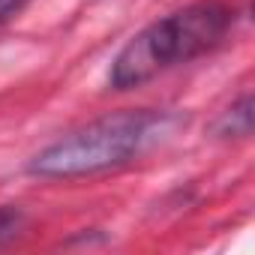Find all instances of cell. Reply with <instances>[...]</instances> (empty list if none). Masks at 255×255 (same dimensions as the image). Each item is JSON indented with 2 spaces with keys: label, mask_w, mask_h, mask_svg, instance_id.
Returning <instances> with one entry per match:
<instances>
[{
  "label": "cell",
  "mask_w": 255,
  "mask_h": 255,
  "mask_svg": "<svg viewBox=\"0 0 255 255\" xmlns=\"http://www.w3.org/2000/svg\"><path fill=\"white\" fill-rule=\"evenodd\" d=\"M177 117L168 111H150V108L114 111L42 147L27 162V171L45 180H75L114 171L138 159L150 144L168 135Z\"/></svg>",
  "instance_id": "6da1fadb"
},
{
  "label": "cell",
  "mask_w": 255,
  "mask_h": 255,
  "mask_svg": "<svg viewBox=\"0 0 255 255\" xmlns=\"http://www.w3.org/2000/svg\"><path fill=\"white\" fill-rule=\"evenodd\" d=\"M234 27V9L219 0H198L150 21L126 42L108 69L114 90H132L150 78L216 51Z\"/></svg>",
  "instance_id": "7a4b0ae2"
},
{
  "label": "cell",
  "mask_w": 255,
  "mask_h": 255,
  "mask_svg": "<svg viewBox=\"0 0 255 255\" xmlns=\"http://www.w3.org/2000/svg\"><path fill=\"white\" fill-rule=\"evenodd\" d=\"M213 132L219 138H249L252 135V96L243 93L237 102H231L213 123Z\"/></svg>",
  "instance_id": "3957f363"
},
{
  "label": "cell",
  "mask_w": 255,
  "mask_h": 255,
  "mask_svg": "<svg viewBox=\"0 0 255 255\" xmlns=\"http://www.w3.org/2000/svg\"><path fill=\"white\" fill-rule=\"evenodd\" d=\"M24 225V213L12 204H3L0 207V243H6L9 237H15Z\"/></svg>",
  "instance_id": "277c9868"
},
{
  "label": "cell",
  "mask_w": 255,
  "mask_h": 255,
  "mask_svg": "<svg viewBox=\"0 0 255 255\" xmlns=\"http://www.w3.org/2000/svg\"><path fill=\"white\" fill-rule=\"evenodd\" d=\"M27 0H0V21H6L9 15H15Z\"/></svg>",
  "instance_id": "5b68a950"
}]
</instances>
